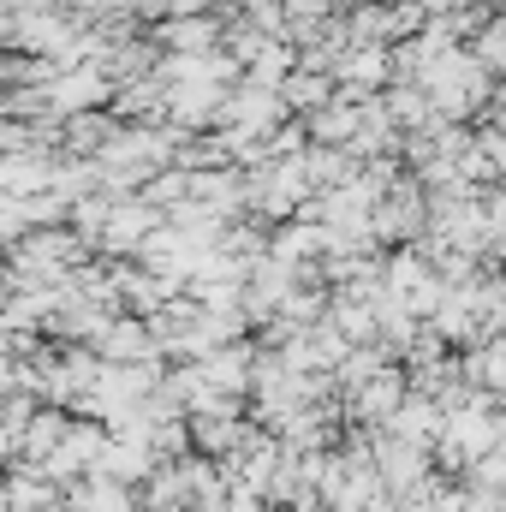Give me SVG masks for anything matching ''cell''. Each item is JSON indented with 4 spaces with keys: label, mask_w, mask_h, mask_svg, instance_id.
<instances>
[{
    "label": "cell",
    "mask_w": 506,
    "mask_h": 512,
    "mask_svg": "<svg viewBox=\"0 0 506 512\" xmlns=\"http://www.w3.org/2000/svg\"><path fill=\"white\" fill-rule=\"evenodd\" d=\"M274 96H280V108H322V102L334 96V84H328V72H304V66H298V72L280 78Z\"/></svg>",
    "instance_id": "obj_1"
},
{
    "label": "cell",
    "mask_w": 506,
    "mask_h": 512,
    "mask_svg": "<svg viewBox=\"0 0 506 512\" xmlns=\"http://www.w3.org/2000/svg\"><path fill=\"white\" fill-rule=\"evenodd\" d=\"M328 78H346V84H381L387 78V48H346L334 66H328Z\"/></svg>",
    "instance_id": "obj_2"
},
{
    "label": "cell",
    "mask_w": 506,
    "mask_h": 512,
    "mask_svg": "<svg viewBox=\"0 0 506 512\" xmlns=\"http://www.w3.org/2000/svg\"><path fill=\"white\" fill-rule=\"evenodd\" d=\"M155 36L173 42L179 54H197V48H209V42L221 36V18H173V24H161Z\"/></svg>",
    "instance_id": "obj_3"
}]
</instances>
